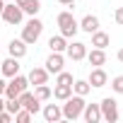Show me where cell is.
Wrapping results in <instances>:
<instances>
[{
  "instance_id": "6da1fadb",
  "label": "cell",
  "mask_w": 123,
  "mask_h": 123,
  "mask_svg": "<svg viewBox=\"0 0 123 123\" xmlns=\"http://www.w3.org/2000/svg\"><path fill=\"white\" fill-rule=\"evenodd\" d=\"M82 109H85V97H80V94H70L68 99H65V104H63V118H68V121H75V118H80L82 116Z\"/></svg>"
},
{
  "instance_id": "7a4b0ae2",
  "label": "cell",
  "mask_w": 123,
  "mask_h": 123,
  "mask_svg": "<svg viewBox=\"0 0 123 123\" xmlns=\"http://www.w3.org/2000/svg\"><path fill=\"white\" fill-rule=\"evenodd\" d=\"M41 31H43V24H41V19L31 17V19L24 24V29H22V41H24L27 46H31V43H36V41H39Z\"/></svg>"
},
{
  "instance_id": "3957f363",
  "label": "cell",
  "mask_w": 123,
  "mask_h": 123,
  "mask_svg": "<svg viewBox=\"0 0 123 123\" xmlns=\"http://www.w3.org/2000/svg\"><path fill=\"white\" fill-rule=\"evenodd\" d=\"M58 27H60V34H63L65 39H70V36H75L77 34V29H80V24L75 22V17H73V12H60L58 15Z\"/></svg>"
},
{
  "instance_id": "277c9868",
  "label": "cell",
  "mask_w": 123,
  "mask_h": 123,
  "mask_svg": "<svg viewBox=\"0 0 123 123\" xmlns=\"http://www.w3.org/2000/svg\"><path fill=\"white\" fill-rule=\"evenodd\" d=\"M99 109H101V118L104 121H109V123H116L118 121V101L116 99H111V97L101 99Z\"/></svg>"
},
{
  "instance_id": "5b68a950",
  "label": "cell",
  "mask_w": 123,
  "mask_h": 123,
  "mask_svg": "<svg viewBox=\"0 0 123 123\" xmlns=\"http://www.w3.org/2000/svg\"><path fill=\"white\" fill-rule=\"evenodd\" d=\"M22 17H24V12H22V7H19L17 3H12V5H5V7H3V19H5L7 24H19V22H22Z\"/></svg>"
},
{
  "instance_id": "8992f818",
  "label": "cell",
  "mask_w": 123,
  "mask_h": 123,
  "mask_svg": "<svg viewBox=\"0 0 123 123\" xmlns=\"http://www.w3.org/2000/svg\"><path fill=\"white\" fill-rule=\"evenodd\" d=\"M46 70H48V75H58L63 70V53L51 51V55L46 58Z\"/></svg>"
},
{
  "instance_id": "52a82bcc",
  "label": "cell",
  "mask_w": 123,
  "mask_h": 123,
  "mask_svg": "<svg viewBox=\"0 0 123 123\" xmlns=\"http://www.w3.org/2000/svg\"><path fill=\"white\" fill-rule=\"evenodd\" d=\"M65 53H68V58H73V60H82V58L87 55V43H82V41H73V43L65 48Z\"/></svg>"
},
{
  "instance_id": "ba28073f",
  "label": "cell",
  "mask_w": 123,
  "mask_h": 123,
  "mask_svg": "<svg viewBox=\"0 0 123 123\" xmlns=\"http://www.w3.org/2000/svg\"><path fill=\"white\" fill-rule=\"evenodd\" d=\"M82 116H85L87 123H99V121H101V109H99V104H85Z\"/></svg>"
},
{
  "instance_id": "9c48e42d",
  "label": "cell",
  "mask_w": 123,
  "mask_h": 123,
  "mask_svg": "<svg viewBox=\"0 0 123 123\" xmlns=\"http://www.w3.org/2000/svg\"><path fill=\"white\" fill-rule=\"evenodd\" d=\"M0 70H3V75L5 77H15L17 73H19V58H7L5 63H0Z\"/></svg>"
},
{
  "instance_id": "30bf717a",
  "label": "cell",
  "mask_w": 123,
  "mask_h": 123,
  "mask_svg": "<svg viewBox=\"0 0 123 123\" xmlns=\"http://www.w3.org/2000/svg\"><path fill=\"white\" fill-rule=\"evenodd\" d=\"M43 118H46L48 123H55V121L63 118V109H60L58 104H46V106H43Z\"/></svg>"
},
{
  "instance_id": "8fae6325",
  "label": "cell",
  "mask_w": 123,
  "mask_h": 123,
  "mask_svg": "<svg viewBox=\"0 0 123 123\" xmlns=\"http://www.w3.org/2000/svg\"><path fill=\"white\" fill-rule=\"evenodd\" d=\"M7 51H10L12 58H24V55H27V43H24L22 39H12V41L7 43Z\"/></svg>"
},
{
  "instance_id": "7c38bea8",
  "label": "cell",
  "mask_w": 123,
  "mask_h": 123,
  "mask_svg": "<svg viewBox=\"0 0 123 123\" xmlns=\"http://www.w3.org/2000/svg\"><path fill=\"white\" fill-rule=\"evenodd\" d=\"M48 82V70L46 68H31V73H29V85H46Z\"/></svg>"
},
{
  "instance_id": "4fadbf2b",
  "label": "cell",
  "mask_w": 123,
  "mask_h": 123,
  "mask_svg": "<svg viewBox=\"0 0 123 123\" xmlns=\"http://www.w3.org/2000/svg\"><path fill=\"white\" fill-rule=\"evenodd\" d=\"M85 58L89 60V65H94V68H101V65L106 63V53H104V48H92Z\"/></svg>"
},
{
  "instance_id": "5bb4252c",
  "label": "cell",
  "mask_w": 123,
  "mask_h": 123,
  "mask_svg": "<svg viewBox=\"0 0 123 123\" xmlns=\"http://www.w3.org/2000/svg\"><path fill=\"white\" fill-rule=\"evenodd\" d=\"M80 29L87 31V34H94V31L99 29V17H94V15H85L82 22H80Z\"/></svg>"
},
{
  "instance_id": "9a60e30c",
  "label": "cell",
  "mask_w": 123,
  "mask_h": 123,
  "mask_svg": "<svg viewBox=\"0 0 123 123\" xmlns=\"http://www.w3.org/2000/svg\"><path fill=\"white\" fill-rule=\"evenodd\" d=\"M87 82H89V85H92V87H104V85H106V82H109V75H106V73H104V70H101V68H94V70H92V75H89V80H87Z\"/></svg>"
},
{
  "instance_id": "2e32d148",
  "label": "cell",
  "mask_w": 123,
  "mask_h": 123,
  "mask_svg": "<svg viewBox=\"0 0 123 123\" xmlns=\"http://www.w3.org/2000/svg\"><path fill=\"white\" fill-rule=\"evenodd\" d=\"M17 5L22 7L24 15H31V17L41 10V3H39V0H17Z\"/></svg>"
},
{
  "instance_id": "e0dca14e",
  "label": "cell",
  "mask_w": 123,
  "mask_h": 123,
  "mask_svg": "<svg viewBox=\"0 0 123 123\" xmlns=\"http://www.w3.org/2000/svg\"><path fill=\"white\" fill-rule=\"evenodd\" d=\"M48 48H51V51H55V53H63V51L68 48V41H65V36H63V34L51 36V39H48Z\"/></svg>"
},
{
  "instance_id": "ac0fdd59",
  "label": "cell",
  "mask_w": 123,
  "mask_h": 123,
  "mask_svg": "<svg viewBox=\"0 0 123 123\" xmlns=\"http://www.w3.org/2000/svg\"><path fill=\"white\" fill-rule=\"evenodd\" d=\"M109 41H111V39H109L106 31H99V29H97V31L92 34V46H94V48H106Z\"/></svg>"
},
{
  "instance_id": "d6986e66",
  "label": "cell",
  "mask_w": 123,
  "mask_h": 123,
  "mask_svg": "<svg viewBox=\"0 0 123 123\" xmlns=\"http://www.w3.org/2000/svg\"><path fill=\"white\" fill-rule=\"evenodd\" d=\"M70 94H73V85H55V89H53V97L60 101H65Z\"/></svg>"
},
{
  "instance_id": "ffe728a7",
  "label": "cell",
  "mask_w": 123,
  "mask_h": 123,
  "mask_svg": "<svg viewBox=\"0 0 123 123\" xmlns=\"http://www.w3.org/2000/svg\"><path fill=\"white\" fill-rule=\"evenodd\" d=\"M89 89H92V85H89L87 80H75V82H73V92L80 94V97H87Z\"/></svg>"
},
{
  "instance_id": "44dd1931",
  "label": "cell",
  "mask_w": 123,
  "mask_h": 123,
  "mask_svg": "<svg viewBox=\"0 0 123 123\" xmlns=\"http://www.w3.org/2000/svg\"><path fill=\"white\" fill-rule=\"evenodd\" d=\"M34 97H36L39 101H46V99H51V89H48L46 85H36V92H34Z\"/></svg>"
},
{
  "instance_id": "7402d4cb",
  "label": "cell",
  "mask_w": 123,
  "mask_h": 123,
  "mask_svg": "<svg viewBox=\"0 0 123 123\" xmlns=\"http://www.w3.org/2000/svg\"><path fill=\"white\" fill-rule=\"evenodd\" d=\"M19 109H22V104H19V99H7V101H5V111H10L12 116H15V113H17Z\"/></svg>"
},
{
  "instance_id": "603a6c76",
  "label": "cell",
  "mask_w": 123,
  "mask_h": 123,
  "mask_svg": "<svg viewBox=\"0 0 123 123\" xmlns=\"http://www.w3.org/2000/svg\"><path fill=\"white\" fill-rule=\"evenodd\" d=\"M75 80H73V75L70 73H65V70H60L58 73V80H55V85H73Z\"/></svg>"
},
{
  "instance_id": "cb8c5ba5",
  "label": "cell",
  "mask_w": 123,
  "mask_h": 123,
  "mask_svg": "<svg viewBox=\"0 0 123 123\" xmlns=\"http://www.w3.org/2000/svg\"><path fill=\"white\" fill-rule=\"evenodd\" d=\"M15 121H17V123H29V121H31V113H29L27 109H19V111L15 113Z\"/></svg>"
},
{
  "instance_id": "d4e9b609",
  "label": "cell",
  "mask_w": 123,
  "mask_h": 123,
  "mask_svg": "<svg viewBox=\"0 0 123 123\" xmlns=\"http://www.w3.org/2000/svg\"><path fill=\"white\" fill-rule=\"evenodd\" d=\"M111 89H113L116 94H123V75H118V77L111 80Z\"/></svg>"
},
{
  "instance_id": "484cf974",
  "label": "cell",
  "mask_w": 123,
  "mask_h": 123,
  "mask_svg": "<svg viewBox=\"0 0 123 123\" xmlns=\"http://www.w3.org/2000/svg\"><path fill=\"white\" fill-rule=\"evenodd\" d=\"M10 121H15V116H12L10 111L3 109V111H0V123H10Z\"/></svg>"
},
{
  "instance_id": "4316f807",
  "label": "cell",
  "mask_w": 123,
  "mask_h": 123,
  "mask_svg": "<svg viewBox=\"0 0 123 123\" xmlns=\"http://www.w3.org/2000/svg\"><path fill=\"white\" fill-rule=\"evenodd\" d=\"M113 19H116V24H121V27H123V7H118V10H116Z\"/></svg>"
},
{
  "instance_id": "83f0119b",
  "label": "cell",
  "mask_w": 123,
  "mask_h": 123,
  "mask_svg": "<svg viewBox=\"0 0 123 123\" xmlns=\"http://www.w3.org/2000/svg\"><path fill=\"white\" fill-rule=\"evenodd\" d=\"M58 3H60V5H68V7H73V5H75V0H58Z\"/></svg>"
},
{
  "instance_id": "f1b7e54d",
  "label": "cell",
  "mask_w": 123,
  "mask_h": 123,
  "mask_svg": "<svg viewBox=\"0 0 123 123\" xmlns=\"http://www.w3.org/2000/svg\"><path fill=\"white\" fill-rule=\"evenodd\" d=\"M5 85H7L5 80H0V94H5Z\"/></svg>"
},
{
  "instance_id": "f546056e",
  "label": "cell",
  "mask_w": 123,
  "mask_h": 123,
  "mask_svg": "<svg viewBox=\"0 0 123 123\" xmlns=\"http://www.w3.org/2000/svg\"><path fill=\"white\" fill-rule=\"evenodd\" d=\"M116 58H118V63H123V48H121V51L116 53Z\"/></svg>"
},
{
  "instance_id": "4dcf8cb0",
  "label": "cell",
  "mask_w": 123,
  "mask_h": 123,
  "mask_svg": "<svg viewBox=\"0 0 123 123\" xmlns=\"http://www.w3.org/2000/svg\"><path fill=\"white\" fill-rule=\"evenodd\" d=\"M5 109V99H3V94H0V111Z\"/></svg>"
},
{
  "instance_id": "1f68e13d",
  "label": "cell",
  "mask_w": 123,
  "mask_h": 123,
  "mask_svg": "<svg viewBox=\"0 0 123 123\" xmlns=\"http://www.w3.org/2000/svg\"><path fill=\"white\" fill-rule=\"evenodd\" d=\"M3 7H5V5H3V0H0V15H3Z\"/></svg>"
},
{
  "instance_id": "d6a6232c",
  "label": "cell",
  "mask_w": 123,
  "mask_h": 123,
  "mask_svg": "<svg viewBox=\"0 0 123 123\" xmlns=\"http://www.w3.org/2000/svg\"><path fill=\"white\" fill-rule=\"evenodd\" d=\"M0 75H3V70H0Z\"/></svg>"
}]
</instances>
